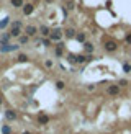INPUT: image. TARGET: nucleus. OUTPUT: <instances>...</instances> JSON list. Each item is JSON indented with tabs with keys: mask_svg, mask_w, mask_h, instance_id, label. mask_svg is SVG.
<instances>
[{
	"mask_svg": "<svg viewBox=\"0 0 131 134\" xmlns=\"http://www.w3.org/2000/svg\"><path fill=\"white\" fill-rule=\"evenodd\" d=\"M10 38H12L10 33H3L0 36V44H10Z\"/></svg>",
	"mask_w": 131,
	"mask_h": 134,
	"instance_id": "nucleus-6",
	"label": "nucleus"
},
{
	"mask_svg": "<svg viewBox=\"0 0 131 134\" xmlns=\"http://www.w3.org/2000/svg\"><path fill=\"white\" fill-rule=\"evenodd\" d=\"M16 59H18V62H28V56L26 54H20Z\"/></svg>",
	"mask_w": 131,
	"mask_h": 134,
	"instance_id": "nucleus-17",
	"label": "nucleus"
},
{
	"mask_svg": "<svg viewBox=\"0 0 131 134\" xmlns=\"http://www.w3.org/2000/svg\"><path fill=\"white\" fill-rule=\"evenodd\" d=\"M28 41H30V36L25 34V36H20V43H18V44L23 46V44H28Z\"/></svg>",
	"mask_w": 131,
	"mask_h": 134,
	"instance_id": "nucleus-16",
	"label": "nucleus"
},
{
	"mask_svg": "<svg viewBox=\"0 0 131 134\" xmlns=\"http://www.w3.org/2000/svg\"><path fill=\"white\" fill-rule=\"evenodd\" d=\"M8 23H10V18H8V16H5V18L0 21V30H5V28L8 26Z\"/></svg>",
	"mask_w": 131,
	"mask_h": 134,
	"instance_id": "nucleus-15",
	"label": "nucleus"
},
{
	"mask_svg": "<svg viewBox=\"0 0 131 134\" xmlns=\"http://www.w3.org/2000/svg\"><path fill=\"white\" fill-rule=\"evenodd\" d=\"M41 43H43V44H44V46L48 47V46L51 44V39H41Z\"/></svg>",
	"mask_w": 131,
	"mask_h": 134,
	"instance_id": "nucleus-22",
	"label": "nucleus"
},
{
	"mask_svg": "<svg viewBox=\"0 0 131 134\" xmlns=\"http://www.w3.org/2000/svg\"><path fill=\"white\" fill-rule=\"evenodd\" d=\"M2 134H12V128L8 124H2V129H0Z\"/></svg>",
	"mask_w": 131,
	"mask_h": 134,
	"instance_id": "nucleus-14",
	"label": "nucleus"
},
{
	"mask_svg": "<svg viewBox=\"0 0 131 134\" xmlns=\"http://www.w3.org/2000/svg\"><path fill=\"white\" fill-rule=\"evenodd\" d=\"M61 38H62V31L61 30H53L51 34H49L51 43H57V41H61Z\"/></svg>",
	"mask_w": 131,
	"mask_h": 134,
	"instance_id": "nucleus-2",
	"label": "nucleus"
},
{
	"mask_svg": "<svg viewBox=\"0 0 131 134\" xmlns=\"http://www.w3.org/2000/svg\"><path fill=\"white\" fill-rule=\"evenodd\" d=\"M44 64H46V67H53V61H46Z\"/></svg>",
	"mask_w": 131,
	"mask_h": 134,
	"instance_id": "nucleus-23",
	"label": "nucleus"
},
{
	"mask_svg": "<svg viewBox=\"0 0 131 134\" xmlns=\"http://www.w3.org/2000/svg\"><path fill=\"white\" fill-rule=\"evenodd\" d=\"M23 134H31V133H28V131H25V133H23Z\"/></svg>",
	"mask_w": 131,
	"mask_h": 134,
	"instance_id": "nucleus-27",
	"label": "nucleus"
},
{
	"mask_svg": "<svg viewBox=\"0 0 131 134\" xmlns=\"http://www.w3.org/2000/svg\"><path fill=\"white\" fill-rule=\"evenodd\" d=\"M84 47H85V51H87V52H92V51H94V46H92L90 43H85V44H84Z\"/></svg>",
	"mask_w": 131,
	"mask_h": 134,
	"instance_id": "nucleus-19",
	"label": "nucleus"
},
{
	"mask_svg": "<svg viewBox=\"0 0 131 134\" xmlns=\"http://www.w3.org/2000/svg\"><path fill=\"white\" fill-rule=\"evenodd\" d=\"M123 69H125V70H126V72H130V70H131V67L128 66V64H125V66H123Z\"/></svg>",
	"mask_w": 131,
	"mask_h": 134,
	"instance_id": "nucleus-24",
	"label": "nucleus"
},
{
	"mask_svg": "<svg viewBox=\"0 0 131 134\" xmlns=\"http://www.w3.org/2000/svg\"><path fill=\"white\" fill-rule=\"evenodd\" d=\"M33 10H34V7H33L31 3H26V5L23 7V15H31Z\"/></svg>",
	"mask_w": 131,
	"mask_h": 134,
	"instance_id": "nucleus-9",
	"label": "nucleus"
},
{
	"mask_svg": "<svg viewBox=\"0 0 131 134\" xmlns=\"http://www.w3.org/2000/svg\"><path fill=\"white\" fill-rule=\"evenodd\" d=\"M38 123H39V124H48V123H49V116L39 114V116H38Z\"/></svg>",
	"mask_w": 131,
	"mask_h": 134,
	"instance_id": "nucleus-11",
	"label": "nucleus"
},
{
	"mask_svg": "<svg viewBox=\"0 0 131 134\" xmlns=\"http://www.w3.org/2000/svg\"><path fill=\"white\" fill-rule=\"evenodd\" d=\"M10 34H12V38H20L21 36V30L20 28H12L10 30Z\"/></svg>",
	"mask_w": 131,
	"mask_h": 134,
	"instance_id": "nucleus-12",
	"label": "nucleus"
},
{
	"mask_svg": "<svg viewBox=\"0 0 131 134\" xmlns=\"http://www.w3.org/2000/svg\"><path fill=\"white\" fill-rule=\"evenodd\" d=\"M75 38H77V41H80V43H84V41H85V34H84V33H79Z\"/></svg>",
	"mask_w": 131,
	"mask_h": 134,
	"instance_id": "nucleus-20",
	"label": "nucleus"
},
{
	"mask_svg": "<svg viewBox=\"0 0 131 134\" xmlns=\"http://www.w3.org/2000/svg\"><path fill=\"white\" fill-rule=\"evenodd\" d=\"M126 43H131V33L126 34Z\"/></svg>",
	"mask_w": 131,
	"mask_h": 134,
	"instance_id": "nucleus-26",
	"label": "nucleus"
},
{
	"mask_svg": "<svg viewBox=\"0 0 131 134\" xmlns=\"http://www.w3.org/2000/svg\"><path fill=\"white\" fill-rule=\"evenodd\" d=\"M67 8H69V10H72V8H74V3H72V2H69V3H67Z\"/></svg>",
	"mask_w": 131,
	"mask_h": 134,
	"instance_id": "nucleus-25",
	"label": "nucleus"
},
{
	"mask_svg": "<svg viewBox=\"0 0 131 134\" xmlns=\"http://www.w3.org/2000/svg\"><path fill=\"white\" fill-rule=\"evenodd\" d=\"M75 36H77V34H75V31H74L72 28H67V30H66V38H67V39H72V38H75Z\"/></svg>",
	"mask_w": 131,
	"mask_h": 134,
	"instance_id": "nucleus-13",
	"label": "nucleus"
},
{
	"mask_svg": "<svg viewBox=\"0 0 131 134\" xmlns=\"http://www.w3.org/2000/svg\"><path fill=\"white\" fill-rule=\"evenodd\" d=\"M10 3H12L13 8H23L25 7V2L23 0H10Z\"/></svg>",
	"mask_w": 131,
	"mask_h": 134,
	"instance_id": "nucleus-8",
	"label": "nucleus"
},
{
	"mask_svg": "<svg viewBox=\"0 0 131 134\" xmlns=\"http://www.w3.org/2000/svg\"><path fill=\"white\" fill-rule=\"evenodd\" d=\"M25 33H26V36H34V34L38 33V28L33 26V25H28V26L25 28Z\"/></svg>",
	"mask_w": 131,
	"mask_h": 134,
	"instance_id": "nucleus-3",
	"label": "nucleus"
},
{
	"mask_svg": "<svg viewBox=\"0 0 131 134\" xmlns=\"http://www.w3.org/2000/svg\"><path fill=\"white\" fill-rule=\"evenodd\" d=\"M106 92H108V95H118V92H120V85H110Z\"/></svg>",
	"mask_w": 131,
	"mask_h": 134,
	"instance_id": "nucleus-7",
	"label": "nucleus"
},
{
	"mask_svg": "<svg viewBox=\"0 0 131 134\" xmlns=\"http://www.w3.org/2000/svg\"><path fill=\"white\" fill-rule=\"evenodd\" d=\"M56 87H57V90H62V88H64V82H62V80H57V82H56Z\"/></svg>",
	"mask_w": 131,
	"mask_h": 134,
	"instance_id": "nucleus-21",
	"label": "nucleus"
},
{
	"mask_svg": "<svg viewBox=\"0 0 131 134\" xmlns=\"http://www.w3.org/2000/svg\"><path fill=\"white\" fill-rule=\"evenodd\" d=\"M105 49H106L108 52H113V51L116 49V43H115V41H106V43H105Z\"/></svg>",
	"mask_w": 131,
	"mask_h": 134,
	"instance_id": "nucleus-5",
	"label": "nucleus"
},
{
	"mask_svg": "<svg viewBox=\"0 0 131 134\" xmlns=\"http://www.w3.org/2000/svg\"><path fill=\"white\" fill-rule=\"evenodd\" d=\"M12 28H20V30H21V21H20V20H15V21L12 23Z\"/></svg>",
	"mask_w": 131,
	"mask_h": 134,
	"instance_id": "nucleus-18",
	"label": "nucleus"
},
{
	"mask_svg": "<svg viewBox=\"0 0 131 134\" xmlns=\"http://www.w3.org/2000/svg\"><path fill=\"white\" fill-rule=\"evenodd\" d=\"M39 33H41V36H44V38H46V36H49V34H51V31H49V28H48L46 25H41V26H39Z\"/></svg>",
	"mask_w": 131,
	"mask_h": 134,
	"instance_id": "nucleus-10",
	"label": "nucleus"
},
{
	"mask_svg": "<svg viewBox=\"0 0 131 134\" xmlns=\"http://www.w3.org/2000/svg\"><path fill=\"white\" fill-rule=\"evenodd\" d=\"M5 118H7L8 121H15V119H16V113H15L13 110H5Z\"/></svg>",
	"mask_w": 131,
	"mask_h": 134,
	"instance_id": "nucleus-4",
	"label": "nucleus"
},
{
	"mask_svg": "<svg viewBox=\"0 0 131 134\" xmlns=\"http://www.w3.org/2000/svg\"><path fill=\"white\" fill-rule=\"evenodd\" d=\"M0 105H2V97H0Z\"/></svg>",
	"mask_w": 131,
	"mask_h": 134,
	"instance_id": "nucleus-28",
	"label": "nucleus"
},
{
	"mask_svg": "<svg viewBox=\"0 0 131 134\" xmlns=\"http://www.w3.org/2000/svg\"><path fill=\"white\" fill-rule=\"evenodd\" d=\"M20 44H0V52H12V51H18Z\"/></svg>",
	"mask_w": 131,
	"mask_h": 134,
	"instance_id": "nucleus-1",
	"label": "nucleus"
}]
</instances>
